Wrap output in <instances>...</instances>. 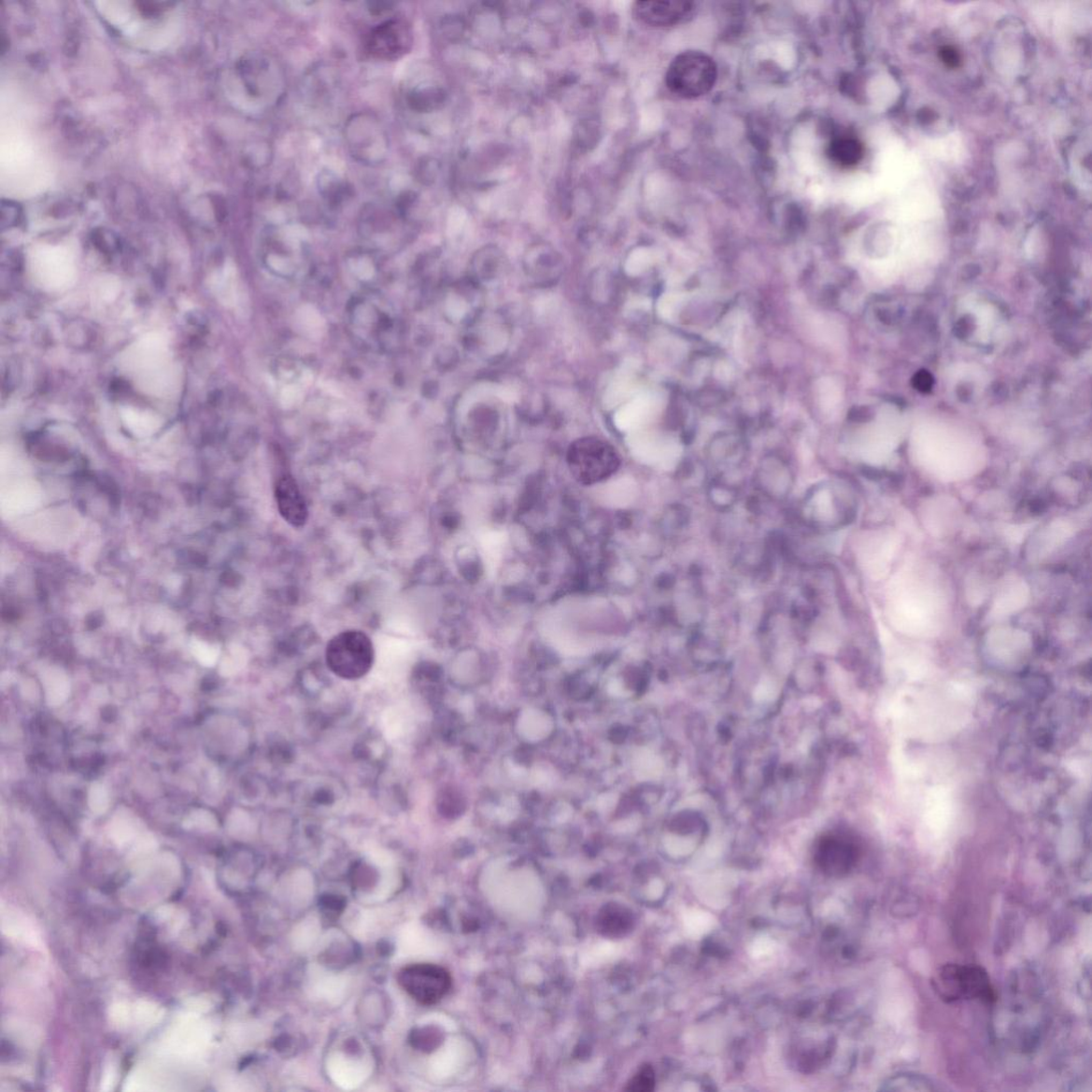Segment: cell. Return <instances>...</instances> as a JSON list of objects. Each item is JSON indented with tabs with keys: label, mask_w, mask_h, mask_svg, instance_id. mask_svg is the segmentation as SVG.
<instances>
[{
	"label": "cell",
	"mask_w": 1092,
	"mask_h": 1092,
	"mask_svg": "<svg viewBox=\"0 0 1092 1092\" xmlns=\"http://www.w3.org/2000/svg\"><path fill=\"white\" fill-rule=\"evenodd\" d=\"M661 405L662 399L658 394L638 396L616 413L615 424L620 431H634L658 414Z\"/></svg>",
	"instance_id": "10"
},
{
	"label": "cell",
	"mask_w": 1092,
	"mask_h": 1092,
	"mask_svg": "<svg viewBox=\"0 0 1092 1092\" xmlns=\"http://www.w3.org/2000/svg\"><path fill=\"white\" fill-rule=\"evenodd\" d=\"M717 65L702 51L688 50L670 64L666 84L670 92L682 99L694 100L711 92L716 84Z\"/></svg>",
	"instance_id": "2"
},
{
	"label": "cell",
	"mask_w": 1092,
	"mask_h": 1092,
	"mask_svg": "<svg viewBox=\"0 0 1092 1092\" xmlns=\"http://www.w3.org/2000/svg\"><path fill=\"white\" fill-rule=\"evenodd\" d=\"M634 917L628 908L619 903H608L600 910L597 916V929L602 936L619 939L627 936L632 929Z\"/></svg>",
	"instance_id": "13"
},
{
	"label": "cell",
	"mask_w": 1092,
	"mask_h": 1092,
	"mask_svg": "<svg viewBox=\"0 0 1092 1092\" xmlns=\"http://www.w3.org/2000/svg\"><path fill=\"white\" fill-rule=\"evenodd\" d=\"M933 988L946 1001L978 1000L993 1004L997 1000L988 973L978 966L947 963L933 977Z\"/></svg>",
	"instance_id": "3"
},
{
	"label": "cell",
	"mask_w": 1092,
	"mask_h": 1092,
	"mask_svg": "<svg viewBox=\"0 0 1092 1092\" xmlns=\"http://www.w3.org/2000/svg\"><path fill=\"white\" fill-rule=\"evenodd\" d=\"M412 39L408 22L391 19L372 29L367 36L366 50L374 58L395 60L410 50Z\"/></svg>",
	"instance_id": "7"
},
{
	"label": "cell",
	"mask_w": 1092,
	"mask_h": 1092,
	"mask_svg": "<svg viewBox=\"0 0 1092 1092\" xmlns=\"http://www.w3.org/2000/svg\"><path fill=\"white\" fill-rule=\"evenodd\" d=\"M694 9V3L668 0V2H637L632 11H634L635 17L645 25L669 27L687 21Z\"/></svg>",
	"instance_id": "8"
},
{
	"label": "cell",
	"mask_w": 1092,
	"mask_h": 1092,
	"mask_svg": "<svg viewBox=\"0 0 1092 1092\" xmlns=\"http://www.w3.org/2000/svg\"><path fill=\"white\" fill-rule=\"evenodd\" d=\"M1013 979L1003 1009L1000 1013L997 1035L1009 1048L1020 1053L1034 1051L1045 1028V1007L1041 986L1029 971Z\"/></svg>",
	"instance_id": "1"
},
{
	"label": "cell",
	"mask_w": 1092,
	"mask_h": 1092,
	"mask_svg": "<svg viewBox=\"0 0 1092 1092\" xmlns=\"http://www.w3.org/2000/svg\"><path fill=\"white\" fill-rule=\"evenodd\" d=\"M328 668L344 680H358L372 669L375 650L365 632L349 630L330 640L326 650Z\"/></svg>",
	"instance_id": "4"
},
{
	"label": "cell",
	"mask_w": 1092,
	"mask_h": 1092,
	"mask_svg": "<svg viewBox=\"0 0 1092 1092\" xmlns=\"http://www.w3.org/2000/svg\"><path fill=\"white\" fill-rule=\"evenodd\" d=\"M409 106L418 112H429L439 109L446 101V95L439 88L425 87L413 89L406 96Z\"/></svg>",
	"instance_id": "16"
},
{
	"label": "cell",
	"mask_w": 1092,
	"mask_h": 1092,
	"mask_svg": "<svg viewBox=\"0 0 1092 1092\" xmlns=\"http://www.w3.org/2000/svg\"><path fill=\"white\" fill-rule=\"evenodd\" d=\"M457 796L454 793L444 794L441 798L440 807L444 810V815H456L461 811V802L457 801Z\"/></svg>",
	"instance_id": "20"
},
{
	"label": "cell",
	"mask_w": 1092,
	"mask_h": 1092,
	"mask_svg": "<svg viewBox=\"0 0 1092 1092\" xmlns=\"http://www.w3.org/2000/svg\"><path fill=\"white\" fill-rule=\"evenodd\" d=\"M940 57L948 67H958L961 63L959 52L952 47H944L940 50Z\"/></svg>",
	"instance_id": "21"
},
{
	"label": "cell",
	"mask_w": 1092,
	"mask_h": 1092,
	"mask_svg": "<svg viewBox=\"0 0 1092 1092\" xmlns=\"http://www.w3.org/2000/svg\"><path fill=\"white\" fill-rule=\"evenodd\" d=\"M880 1089L886 1091H932L936 1090V1087L935 1084L924 1075L902 1072L890 1076Z\"/></svg>",
	"instance_id": "15"
},
{
	"label": "cell",
	"mask_w": 1092,
	"mask_h": 1092,
	"mask_svg": "<svg viewBox=\"0 0 1092 1092\" xmlns=\"http://www.w3.org/2000/svg\"><path fill=\"white\" fill-rule=\"evenodd\" d=\"M818 856L823 871L832 876H842L848 872L857 858L854 847L840 840L825 842Z\"/></svg>",
	"instance_id": "12"
},
{
	"label": "cell",
	"mask_w": 1092,
	"mask_h": 1092,
	"mask_svg": "<svg viewBox=\"0 0 1092 1092\" xmlns=\"http://www.w3.org/2000/svg\"><path fill=\"white\" fill-rule=\"evenodd\" d=\"M275 496L277 507L285 522L296 529L304 527L308 518V509L303 492L295 478L290 474L278 477Z\"/></svg>",
	"instance_id": "9"
},
{
	"label": "cell",
	"mask_w": 1092,
	"mask_h": 1092,
	"mask_svg": "<svg viewBox=\"0 0 1092 1092\" xmlns=\"http://www.w3.org/2000/svg\"><path fill=\"white\" fill-rule=\"evenodd\" d=\"M737 497V489L730 487L725 481H716L710 486L709 499L715 508L728 510L736 503Z\"/></svg>",
	"instance_id": "18"
},
{
	"label": "cell",
	"mask_w": 1092,
	"mask_h": 1092,
	"mask_svg": "<svg viewBox=\"0 0 1092 1092\" xmlns=\"http://www.w3.org/2000/svg\"><path fill=\"white\" fill-rule=\"evenodd\" d=\"M756 481L760 492L772 500L783 501L792 491L794 475L785 464L763 463L756 474Z\"/></svg>",
	"instance_id": "11"
},
{
	"label": "cell",
	"mask_w": 1092,
	"mask_h": 1092,
	"mask_svg": "<svg viewBox=\"0 0 1092 1092\" xmlns=\"http://www.w3.org/2000/svg\"><path fill=\"white\" fill-rule=\"evenodd\" d=\"M864 153L861 142L850 135H840L831 141L827 149L830 160L843 168L854 167L860 163Z\"/></svg>",
	"instance_id": "14"
},
{
	"label": "cell",
	"mask_w": 1092,
	"mask_h": 1092,
	"mask_svg": "<svg viewBox=\"0 0 1092 1092\" xmlns=\"http://www.w3.org/2000/svg\"><path fill=\"white\" fill-rule=\"evenodd\" d=\"M345 140L356 161L376 165L386 161L389 153V135L379 119L374 115L357 114L345 124Z\"/></svg>",
	"instance_id": "5"
},
{
	"label": "cell",
	"mask_w": 1092,
	"mask_h": 1092,
	"mask_svg": "<svg viewBox=\"0 0 1092 1092\" xmlns=\"http://www.w3.org/2000/svg\"><path fill=\"white\" fill-rule=\"evenodd\" d=\"M398 978L403 988L423 1005L438 1003L449 992L453 983L447 969L431 963L406 967Z\"/></svg>",
	"instance_id": "6"
},
{
	"label": "cell",
	"mask_w": 1092,
	"mask_h": 1092,
	"mask_svg": "<svg viewBox=\"0 0 1092 1092\" xmlns=\"http://www.w3.org/2000/svg\"><path fill=\"white\" fill-rule=\"evenodd\" d=\"M319 191L323 199L334 203V205L344 201L347 198L346 195L349 193V188L331 172L322 173L319 179Z\"/></svg>",
	"instance_id": "17"
},
{
	"label": "cell",
	"mask_w": 1092,
	"mask_h": 1092,
	"mask_svg": "<svg viewBox=\"0 0 1092 1092\" xmlns=\"http://www.w3.org/2000/svg\"><path fill=\"white\" fill-rule=\"evenodd\" d=\"M655 1087V1073L653 1068L645 1065L639 1069L632 1076L625 1090L634 1092H650Z\"/></svg>",
	"instance_id": "19"
},
{
	"label": "cell",
	"mask_w": 1092,
	"mask_h": 1092,
	"mask_svg": "<svg viewBox=\"0 0 1092 1092\" xmlns=\"http://www.w3.org/2000/svg\"><path fill=\"white\" fill-rule=\"evenodd\" d=\"M1029 509L1031 511V514H1033V512H1034V514L1041 515V514H1042V511H1044V509H1045V503L1042 500H1034L1033 502L1030 503Z\"/></svg>",
	"instance_id": "22"
}]
</instances>
